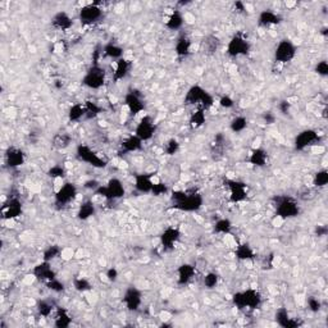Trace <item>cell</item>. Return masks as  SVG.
<instances>
[{
    "instance_id": "obj_1",
    "label": "cell",
    "mask_w": 328,
    "mask_h": 328,
    "mask_svg": "<svg viewBox=\"0 0 328 328\" xmlns=\"http://www.w3.org/2000/svg\"><path fill=\"white\" fill-rule=\"evenodd\" d=\"M172 207L176 211L194 213L201 209L204 198L203 195L195 191H183V190H175L171 195Z\"/></svg>"
},
{
    "instance_id": "obj_2",
    "label": "cell",
    "mask_w": 328,
    "mask_h": 328,
    "mask_svg": "<svg viewBox=\"0 0 328 328\" xmlns=\"http://www.w3.org/2000/svg\"><path fill=\"white\" fill-rule=\"evenodd\" d=\"M232 303L237 309H258L263 303L261 293L255 289H246L232 295Z\"/></svg>"
},
{
    "instance_id": "obj_3",
    "label": "cell",
    "mask_w": 328,
    "mask_h": 328,
    "mask_svg": "<svg viewBox=\"0 0 328 328\" xmlns=\"http://www.w3.org/2000/svg\"><path fill=\"white\" fill-rule=\"evenodd\" d=\"M185 104L187 106H195L198 108L208 110L214 104V98L211 93H208L204 87L200 85H194L187 90L185 95Z\"/></svg>"
},
{
    "instance_id": "obj_4",
    "label": "cell",
    "mask_w": 328,
    "mask_h": 328,
    "mask_svg": "<svg viewBox=\"0 0 328 328\" xmlns=\"http://www.w3.org/2000/svg\"><path fill=\"white\" fill-rule=\"evenodd\" d=\"M274 209H276V216L282 218L284 220L297 217L300 214L299 203L291 196H278V198H276Z\"/></svg>"
},
{
    "instance_id": "obj_5",
    "label": "cell",
    "mask_w": 328,
    "mask_h": 328,
    "mask_svg": "<svg viewBox=\"0 0 328 328\" xmlns=\"http://www.w3.org/2000/svg\"><path fill=\"white\" fill-rule=\"evenodd\" d=\"M107 72L100 64H93L83 74L82 85L90 90H99L106 85Z\"/></svg>"
},
{
    "instance_id": "obj_6",
    "label": "cell",
    "mask_w": 328,
    "mask_h": 328,
    "mask_svg": "<svg viewBox=\"0 0 328 328\" xmlns=\"http://www.w3.org/2000/svg\"><path fill=\"white\" fill-rule=\"evenodd\" d=\"M95 194L104 198L106 200L113 201L123 198L126 195V188L119 179H110L107 182V185H100L96 188Z\"/></svg>"
},
{
    "instance_id": "obj_7",
    "label": "cell",
    "mask_w": 328,
    "mask_h": 328,
    "mask_svg": "<svg viewBox=\"0 0 328 328\" xmlns=\"http://www.w3.org/2000/svg\"><path fill=\"white\" fill-rule=\"evenodd\" d=\"M76 155L81 162L86 163L89 166L94 167V168H106L107 162L103 159L99 154L96 153L93 147H90L86 144H80L76 147Z\"/></svg>"
},
{
    "instance_id": "obj_8",
    "label": "cell",
    "mask_w": 328,
    "mask_h": 328,
    "mask_svg": "<svg viewBox=\"0 0 328 328\" xmlns=\"http://www.w3.org/2000/svg\"><path fill=\"white\" fill-rule=\"evenodd\" d=\"M321 136L316 130L308 128L296 135L295 140H293V147L297 151H304L306 149H312L318 145H321Z\"/></svg>"
},
{
    "instance_id": "obj_9",
    "label": "cell",
    "mask_w": 328,
    "mask_h": 328,
    "mask_svg": "<svg viewBox=\"0 0 328 328\" xmlns=\"http://www.w3.org/2000/svg\"><path fill=\"white\" fill-rule=\"evenodd\" d=\"M78 191H77L76 185L72 182H64L58 187L57 192L54 195V203L58 208H66L76 200Z\"/></svg>"
},
{
    "instance_id": "obj_10",
    "label": "cell",
    "mask_w": 328,
    "mask_h": 328,
    "mask_svg": "<svg viewBox=\"0 0 328 328\" xmlns=\"http://www.w3.org/2000/svg\"><path fill=\"white\" fill-rule=\"evenodd\" d=\"M296 45L293 44L290 38H282L274 49V61L281 64L289 63L293 61V58L296 57Z\"/></svg>"
},
{
    "instance_id": "obj_11",
    "label": "cell",
    "mask_w": 328,
    "mask_h": 328,
    "mask_svg": "<svg viewBox=\"0 0 328 328\" xmlns=\"http://www.w3.org/2000/svg\"><path fill=\"white\" fill-rule=\"evenodd\" d=\"M252 49L250 41L241 34L232 36L231 40L227 44V54L231 58H239L242 55L249 54V51Z\"/></svg>"
},
{
    "instance_id": "obj_12",
    "label": "cell",
    "mask_w": 328,
    "mask_h": 328,
    "mask_svg": "<svg viewBox=\"0 0 328 328\" xmlns=\"http://www.w3.org/2000/svg\"><path fill=\"white\" fill-rule=\"evenodd\" d=\"M156 132V124L154 122L151 115L144 114L141 119L137 123L136 128H135V135H136L141 141H149L154 137Z\"/></svg>"
},
{
    "instance_id": "obj_13",
    "label": "cell",
    "mask_w": 328,
    "mask_h": 328,
    "mask_svg": "<svg viewBox=\"0 0 328 328\" xmlns=\"http://www.w3.org/2000/svg\"><path fill=\"white\" fill-rule=\"evenodd\" d=\"M103 16H104V12L96 3L85 4L78 12L81 23L85 26H91L94 23L99 22Z\"/></svg>"
},
{
    "instance_id": "obj_14",
    "label": "cell",
    "mask_w": 328,
    "mask_h": 328,
    "mask_svg": "<svg viewBox=\"0 0 328 328\" xmlns=\"http://www.w3.org/2000/svg\"><path fill=\"white\" fill-rule=\"evenodd\" d=\"M227 188L229 191V201L233 204H239L248 198V187L244 182L237 180H227Z\"/></svg>"
},
{
    "instance_id": "obj_15",
    "label": "cell",
    "mask_w": 328,
    "mask_h": 328,
    "mask_svg": "<svg viewBox=\"0 0 328 328\" xmlns=\"http://www.w3.org/2000/svg\"><path fill=\"white\" fill-rule=\"evenodd\" d=\"M124 106H126L127 110L130 111V114L132 115L141 114L143 111H145V108H146L143 96L137 91H135V90H131V91H128L124 95Z\"/></svg>"
},
{
    "instance_id": "obj_16",
    "label": "cell",
    "mask_w": 328,
    "mask_h": 328,
    "mask_svg": "<svg viewBox=\"0 0 328 328\" xmlns=\"http://www.w3.org/2000/svg\"><path fill=\"white\" fill-rule=\"evenodd\" d=\"M122 301H123L126 309L130 312H137L143 305V292L137 287H127V290L124 291Z\"/></svg>"
},
{
    "instance_id": "obj_17",
    "label": "cell",
    "mask_w": 328,
    "mask_h": 328,
    "mask_svg": "<svg viewBox=\"0 0 328 328\" xmlns=\"http://www.w3.org/2000/svg\"><path fill=\"white\" fill-rule=\"evenodd\" d=\"M22 203L17 198H10L1 208V216H3L4 220L16 219L22 216Z\"/></svg>"
},
{
    "instance_id": "obj_18",
    "label": "cell",
    "mask_w": 328,
    "mask_h": 328,
    "mask_svg": "<svg viewBox=\"0 0 328 328\" xmlns=\"http://www.w3.org/2000/svg\"><path fill=\"white\" fill-rule=\"evenodd\" d=\"M180 239H181V231L177 227H167L160 235V245L163 246L164 250L169 252V250L175 249L176 244L180 241Z\"/></svg>"
},
{
    "instance_id": "obj_19",
    "label": "cell",
    "mask_w": 328,
    "mask_h": 328,
    "mask_svg": "<svg viewBox=\"0 0 328 328\" xmlns=\"http://www.w3.org/2000/svg\"><path fill=\"white\" fill-rule=\"evenodd\" d=\"M32 276L38 281H42V282H49V281L54 280L57 278V273L51 267L50 261H45L42 260L41 263H38L32 269Z\"/></svg>"
},
{
    "instance_id": "obj_20",
    "label": "cell",
    "mask_w": 328,
    "mask_h": 328,
    "mask_svg": "<svg viewBox=\"0 0 328 328\" xmlns=\"http://www.w3.org/2000/svg\"><path fill=\"white\" fill-rule=\"evenodd\" d=\"M5 164L9 168L22 167L26 162V154L22 149L16 146H9L5 151Z\"/></svg>"
},
{
    "instance_id": "obj_21",
    "label": "cell",
    "mask_w": 328,
    "mask_h": 328,
    "mask_svg": "<svg viewBox=\"0 0 328 328\" xmlns=\"http://www.w3.org/2000/svg\"><path fill=\"white\" fill-rule=\"evenodd\" d=\"M154 183H155V180H154L153 175H149V173H139V175L135 176V190L140 194H151L154 187Z\"/></svg>"
},
{
    "instance_id": "obj_22",
    "label": "cell",
    "mask_w": 328,
    "mask_h": 328,
    "mask_svg": "<svg viewBox=\"0 0 328 328\" xmlns=\"http://www.w3.org/2000/svg\"><path fill=\"white\" fill-rule=\"evenodd\" d=\"M196 276V267L190 263H183L177 268V284L180 286L188 285Z\"/></svg>"
},
{
    "instance_id": "obj_23",
    "label": "cell",
    "mask_w": 328,
    "mask_h": 328,
    "mask_svg": "<svg viewBox=\"0 0 328 328\" xmlns=\"http://www.w3.org/2000/svg\"><path fill=\"white\" fill-rule=\"evenodd\" d=\"M51 26L59 31H70L73 26V19L67 12L61 10V12L55 13L54 17L51 18Z\"/></svg>"
},
{
    "instance_id": "obj_24",
    "label": "cell",
    "mask_w": 328,
    "mask_h": 328,
    "mask_svg": "<svg viewBox=\"0 0 328 328\" xmlns=\"http://www.w3.org/2000/svg\"><path fill=\"white\" fill-rule=\"evenodd\" d=\"M131 68H132V62L130 59H126V58H121L119 61L115 62V67L114 71H113V80L115 82H119L123 78L130 74Z\"/></svg>"
},
{
    "instance_id": "obj_25",
    "label": "cell",
    "mask_w": 328,
    "mask_h": 328,
    "mask_svg": "<svg viewBox=\"0 0 328 328\" xmlns=\"http://www.w3.org/2000/svg\"><path fill=\"white\" fill-rule=\"evenodd\" d=\"M276 322H277L278 326L284 328H296L300 326L297 319L291 318L290 313H289L286 308H280L276 312Z\"/></svg>"
},
{
    "instance_id": "obj_26",
    "label": "cell",
    "mask_w": 328,
    "mask_h": 328,
    "mask_svg": "<svg viewBox=\"0 0 328 328\" xmlns=\"http://www.w3.org/2000/svg\"><path fill=\"white\" fill-rule=\"evenodd\" d=\"M258 22L259 25L263 26V27L280 25V23L282 22V17H281L277 12H274V10L264 9L259 13Z\"/></svg>"
},
{
    "instance_id": "obj_27",
    "label": "cell",
    "mask_w": 328,
    "mask_h": 328,
    "mask_svg": "<svg viewBox=\"0 0 328 328\" xmlns=\"http://www.w3.org/2000/svg\"><path fill=\"white\" fill-rule=\"evenodd\" d=\"M192 42L187 36H180L175 44V53L179 58H187L191 54Z\"/></svg>"
},
{
    "instance_id": "obj_28",
    "label": "cell",
    "mask_w": 328,
    "mask_h": 328,
    "mask_svg": "<svg viewBox=\"0 0 328 328\" xmlns=\"http://www.w3.org/2000/svg\"><path fill=\"white\" fill-rule=\"evenodd\" d=\"M249 163L254 167H265L268 163V154L263 147H255L249 155Z\"/></svg>"
},
{
    "instance_id": "obj_29",
    "label": "cell",
    "mask_w": 328,
    "mask_h": 328,
    "mask_svg": "<svg viewBox=\"0 0 328 328\" xmlns=\"http://www.w3.org/2000/svg\"><path fill=\"white\" fill-rule=\"evenodd\" d=\"M121 149L123 153H136L143 149V141L136 135H131L122 141Z\"/></svg>"
},
{
    "instance_id": "obj_30",
    "label": "cell",
    "mask_w": 328,
    "mask_h": 328,
    "mask_svg": "<svg viewBox=\"0 0 328 328\" xmlns=\"http://www.w3.org/2000/svg\"><path fill=\"white\" fill-rule=\"evenodd\" d=\"M185 25V17L180 10H173L166 21V27L171 31H179Z\"/></svg>"
},
{
    "instance_id": "obj_31",
    "label": "cell",
    "mask_w": 328,
    "mask_h": 328,
    "mask_svg": "<svg viewBox=\"0 0 328 328\" xmlns=\"http://www.w3.org/2000/svg\"><path fill=\"white\" fill-rule=\"evenodd\" d=\"M96 214V207L91 200L83 201L77 209V218L80 220H87Z\"/></svg>"
},
{
    "instance_id": "obj_32",
    "label": "cell",
    "mask_w": 328,
    "mask_h": 328,
    "mask_svg": "<svg viewBox=\"0 0 328 328\" xmlns=\"http://www.w3.org/2000/svg\"><path fill=\"white\" fill-rule=\"evenodd\" d=\"M235 256L241 261H250L255 259V252L249 244H240L235 249Z\"/></svg>"
},
{
    "instance_id": "obj_33",
    "label": "cell",
    "mask_w": 328,
    "mask_h": 328,
    "mask_svg": "<svg viewBox=\"0 0 328 328\" xmlns=\"http://www.w3.org/2000/svg\"><path fill=\"white\" fill-rule=\"evenodd\" d=\"M86 118V108L83 103H76L73 106L68 109V119L70 122H80Z\"/></svg>"
},
{
    "instance_id": "obj_34",
    "label": "cell",
    "mask_w": 328,
    "mask_h": 328,
    "mask_svg": "<svg viewBox=\"0 0 328 328\" xmlns=\"http://www.w3.org/2000/svg\"><path fill=\"white\" fill-rule=\"evenodd\" d=\"M102 51L104 57L109 58V59H114L115 62L119 61L121 58H123L124 54L123 48L119 46V45L114 44V42H109V44H107L106 46L102 49Z\"/></svg>"
},
{
    "instance_id": "obj_35",
    "label": "cell",
    "mask_w": 328,
    "mask_h": 328,
    "mask_svg": "<svg viewBox=\"0 0 328 328\" xmlns=\"http://www.w3.org/2000/svg\"><path fill=\"white\" fill-rule=\"evenodd\" d=\"M73 318L71 317L68 310L63 309V308H58L57 313H55L54 318V326L58 328H68L72 325Z\"/></svg>"
},
{
    "instance_id": "obj_36",
    "label": "cell",
    "mask_w": 328,
    "mask_h": 328,
    "mask_svg": "<svg viewBox=\"0 0 328 328\" xmlns=\"http://www.w3.org/2000/svg\"><path fill=\"white\" fill-rule=\"evenodd\" d=\"M207 122V115H205V110L201 108H198V110L194 111L190 117V126L194 130L203 127Z\"/></svg>"
},
{
    "instance_id": "obj_37",
    "label": "cell",
    "mask_w": 328,
    "mask_h": 328,
    "mask_svg": "<svg viewBox=\"0 0 328 328\" xmlns=\"http://www.w3.org/2000/svg\"><path fill=\"white\" fill-rule=\"evenodd\" d=\"M248 118L244 117V115H236L231 121V123H229V130L235 132V134H241V132H244L248 128Z\"/></svg>"
},
{
    "instance_id": "obj_38",
    "label": "cell",
    "mask_w": 328,
    "mask_h": 328,
    "mask_svg": "<svg viewBox=\"0 0 328 328\" xmlns=\"http://www.w3.org/2000/svg\"><path fill=\"white\" fill-rule=\"evenodd\" d=\"M214 233L217 235H229L232 231V222L228 218H220L214 223Z\"/></svg>"
},
{
    "instance_id": "obj_39",
    "label": "cell",
    "mask_w": 328,
    "mask_h": 328,
    "mask_svg": "<svg viewBox=\"0 0 328 328\" xmlns=\"http://www.w3.org/2000/svg\"><path fill=\"white\" fill-rule=\"evenodd\" d=\"M62 255V248L58 245H51L45 249L44 254H42V260L45 261H53L54 259L59 258Z\"/></svg>"
},
{
    "instance_id": "obj_40",
    "label": "cell",
    "mask_w": 328,
    "mask_h": 328,
    "mask_svg": "<svg viewBox=\"0 0 328 328\" xmlns=\"http://www.w3.org/2000/svg\"><path fill=\"white\" fill-rule=\"evenodd\" d=\"M71 141H72V137L71 135H68L67 132H62V134H58L57 136L54 137V146L57 149H66L71 145Z\"/></svg>"
},
{
    "instance_id": "obj_41",
    "label": "cell",
    "mask_w": 328,
    "mask_h": 328,
    "mask_svg": "<svg viewBox=\"0 0 328 328\" xmlns=\"http://www.w3.org/2000/svg\"><path fill=\"white\" fill-rule=\"evenodd\" d=\"M36 309H37L38 314L44 318H49V317L53 314V310H54V306L53 304L46 301V300H40L36 305Z\"/></svg>"
},
{
    "instance_id": "obj_42",
    "label": "cell",
    "mask_w": 328,
    "mask_h": 328,
    "mask_svg": "<svg viewBox=\"0 0 328 328\" xmlns=\"http://www.w3.org/2000/svg\"><path fill=\"white\" fill-rule=\"evenodd\" d=\"M67 175V171L63 166H59V164H55V166H51L48 171V176L51 177L55 181H63V179Z\"/></svg>"
},
{
    "instance_id": "obj_43",
    "label": "cell",
    "mask_w": 328,
    "mask_h": 328,
    "mask_svg": "<svg viewBox=\"0 0 328 328\" xmlns=\"http://www.w3.org/2000/svg\"><path fill=\"white\" fill-rule=\"evenodd\" d=\"M85 108H86V119H91V118H95L100 114L103 111L102 107L98 104V103L94 102H85Z\"/></svg>"
},
{
    "instance_id": "obj_44",
    "label": "cell",
    "mask_w": 328,
    "mask_h": 328,
    "mask_svg": "<svg viewBox=\"0 0 328 328\" xmlns=\"http://www.w3.org/2000/svg\"><path fill=\"white\" fill-rule=\"evenodd\" d=\"M328 183V171L327 169H321L313 177V185L318 188L325 187Z\"/></svg>"
},
{
    "instance_id": "obj_45",
    "label": "cell",
    "mask_w": 328,
    "mask_h": 328,
    "mask_svg": "<svg viewBox=\"0 0 328 328\" xmlns=\"http://www.w3.org/2000/svg\"><path fill=\"white\" fill-rule=\"evenodd\" d=\"M219 282V274L216 273V272H208L207 274L203 278V284L207 289L212 290V289H216Z\"/></svg>"
},
{
    "instance_id": "obj_46",
    "label": "cell",
    "mask_w": 328,
    "mask_h": 328,
    "mask_svg": "<svg viewBox=\"0 0 328 328\" xmlns=\"http://www.w3.org/2000/svg\"><path fill=\"white\" fill-rule=\"evenodd\" d=\"M73 287L74 290L78 291V292H87L93 289L91 284H90V281L87 278L83 277H77L73 280Z\"/></svg>"
},
{
    "instance_id": "obj_47",
    "label": "cell",
    "mask_w": 328,
    "mask_h": 328,
    "mask_svg": "<svg viewBox=\"0 0 328 328\" xmlns=\"http://www.w3.org/2000/svg\"><path fill=\"white\" fill-rule=\"evenodd\" d=\"M180 150V141L177 139H169L166 144H164V153L167 155H175L179 153Z\"/></svg>"
},
{
    "instance_id": "obj_48",
    "label": "cell",
    "mask_w": 328,
    "mask_h": 328,
    "mask_svg": "<svg viewBox=\"0 0 328 328\" xmlns=\"http://www.w3.org/2000/svg\"><path fill=\"white\" fill-rule=\"evenodd\" d=\"M46 287H48L49 290H51L53 292H63L64 290H66V286H64V284L62 282L61 280H58V278H54V280L49 281V282H46Z\"/></svg>"
},
{
    "instance_id": "obj_49",
    "label": "cell",
    "mask_w": 328,
    "mask_h": 328,
    "mask_svg": "<svg viewBox=\"0 0 328 328\" xmlns=\"http://www.w3.org/2000/svg\"><path fill=\"white\" fill-rule=\"evenodd\" d=\"M169 192V188L168 186L164 183V182L162 181H155V183H154V187H153V191H151V194L154 195V196H162V195H166Z\"/></svg>"
},
{
    "instance_id": "obj_50",
    "label": "cell",
    "mask_w": 328,
    "mask_h": 328,
    "mask_svg": "<svg viewBox=\"0 0 328 328\" xmlns=\"http://www.w3.org/2000/svg\"><path fill=\"white\" fill-rule=\"evenodd\" d=\"M306 304H308V309L313 313H318L319 310H321V308H322V303H321V300L317 299V297H314V296L308 297V300H306Z\"/></svg>"
},
{
    "instance_id": "obj_51",
    "label": "cell",
    "mask_w": 328,
    "mask_h": 328,
    "mask_svg": "<svg viewBox=\"0 0 328 328\" xmlns=\"http://www.w3.org/2000/svg\"><path fill=\"white\" fill-rule=\"evenodd\" d=\"M314 72H316L318 76L326 77L328 74V63L327 61H321L316 64L314 67Z\"/></svg>"
},
{
    "instance_id": "obj_52",
    "label": "cell",
    "mask_w": 328,
    "mask_h": 328,
    "mask_svg": "<svg viewBox=\"0 0 328 328\" xmlns=\"http://www.w3.org/2000/svg\"><path fill=\"white\" fill-rule=\"evenodd\" d=\"M219 106L224 109H231L235 107V102L231 96L228 95H223L219 99Z\"/></svg>"
},
{
    "instance_id": "obj_53",
    "label": "cell",
    "mask_w": 328,
    "mask_h": 328,
    "mask_svg": "<svg viewBox=\"0 0 328 328\" xmlns=\"http://www.w3.org/2000/svg\"><path fill=\"white\" fill-rule=\"evenodd\" d=\"M278 110L282 114H289L291 110V103L289 100H282V102L278 103Z\"/></svg>"
},
{
    "instance_id": "obj_54",
    "label": "cell",
    "mask_w": 328,
    "mask_h": 328,
    "mask_svg": "<svg viewBox=\"0 0 328 328\" xmlns=\"http://www.w3.org/2000/svg\"><path fill=\"white\" fill-rule=\"evenodd\" d=\"M106 277L109 282H115V281L118 280V277H119V273H118V271L115 269V268L111 267V268H109L108 271H107Z\"/></svg>"
},
{
    "instance_id": "obj_55",
    "label": "cell",
    "mask_w": 328,
    "mask_h": 328,
    "mask_svg": "<svg viewBox=\"0 0 328 328\" xmlns=\"http://www.w3.org/2000/svg\"><path fill=\"white\" fill-rule=\"evenodd\" d=\"M314 232H316V235L318 236V237H323V236L327 235L328 228H327V226H325V224H319V226L316 227Z\"/></svg>"
},
{
    "instance_id": "obj_56",
    "label": "cell",
    "mask_w": 328,
    "mask_h": 328,
    "mask_svg": "<svg viewBox=\"0 0 328 328\" xmlns=\"http://www.w3.org/2000/svg\"><path fill=\"white\" fill-rule=\"evenodd\" d=\"M263 119L264 122H267L268 124H273L276 122V115L272 111H265L264 114H263Z\"/></svg>"
},
{
    "instance_id": "obj_57",
    "label": "cell",
    "mask_w": 328,
    "mask_h": 328,
    "mask_svg": "<svg viewBox=\"0 0 328 328\" xmlns=\"http://www.w3.org/2000/svg\"><path fill=\"white\" fill-rule=\"evenodd\" d=\"M99 182L98 181H95V180H90V181H87V182H85V187L86 188H93L94 191H95L96 188L99 187Z\"/></svg>"
},
{
    "instance_id": "obj_58",
    "label": "cell",
    "mask_w": 328,
    "mask_h": 328,
    "mask_svg": "<svg viewBox=\"0 0 328 328\" xmlns=\"http://www.w3.org/2000/svg\"><path fill=\"white\" fill-rule=\"evenodd\" d=\"M235 8L237 10H239V12H244V10H245V4L244 3H241V1H236L235 3Z\"/></svg>"
}]
</instances>
